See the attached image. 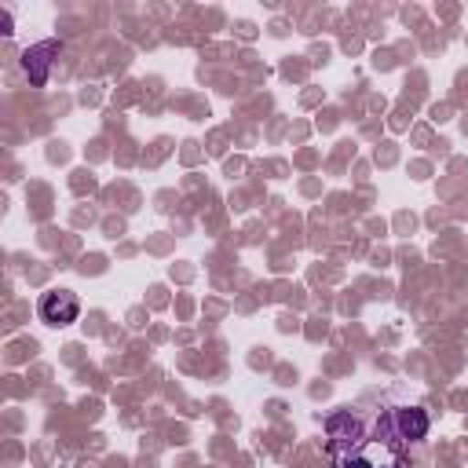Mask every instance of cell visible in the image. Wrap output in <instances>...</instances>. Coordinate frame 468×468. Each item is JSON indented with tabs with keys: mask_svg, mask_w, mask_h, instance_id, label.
Listing matches in <instances>:
<instances>
[{
	"mask_svg": "<svg viewBox=\"0 0 468 468\" xmlns=\"http://www.w3.org/2000/svg\"><path fill=\"white\" fill-rule=\"evenodd\" d=\"M62 51V40H40V44H33V48H26L22 51V69H26V77H29V84L33 88H44L48 84V69H51V58Z\"/></svg>",
	"mask_w": 468,
	"mask_h": 468,
	"instance_id": "3957f363",
	"label": "cell"
},
{
	"mask_svg": "<svg viewBox=\"0 0 468 468\" xmlns=\"http://www.w3.org/2000/svg\"><path fill=\"white\" fill-rule=\"evenodd\" d=\"M325 439L336 450V457H344V453H351V446H358L366 439V424L351 410H336L325 417Z\"/></svg>",
	"mask_w": 468,
	"mask_h": 468,
	"instance_id": "7a4b0ae2",
	"label": "cell"
},
{
	"mask_svg": "<svg viewBox=\"0 0 468 468\" xmlns=\"http://www.w3.org/2000/svg\"><path fill=\"white\" fill-rule=\"evenodd\" d=\"M37 314H40L44 325L66 329V325H73V322L80 318V300H77V292H69V289H51V292L40 296Z\"/></svg>",
	"mask_w": 468,
	"mask_h": 468,
	"instance_id": "6da1fadb",
	"label": "cell"
},
{
	"mask_svg": "<svg viewBox=\"0 0 468 468\" xmlns=\"http://www.w3.org/2000/svg\"><path fill=\"white\" fill-rule=\"evenodd\" d=\"M384 468H399V464H384Z\"/></svg>",
	"mask_w": 468,
	"mask_h": 468,
	"instance_id": "8992f818",
	"label": "cell"
},
{
	"mask_svg": "<svg viewBox=\"0 0 468 468\" xmlns=\"http://www.w3.org/2000/svg\"><path fill=\"white\" fill-rule=\"evenodd\" d=\"M391 424H395V435L402 439V442H417V439H424L428 435V413L420 410V406H399L395 413H391Z\"/></svg>",
	"mask_w": 468,
	"mask_h": 468,
	"instance_id": "277c9868",
	"label": "cell"
},
{
	"mask_svg": "<svg viewBox=\"0 0 468 468\" xmlns=\"http://www.w3.org/2000/svg\"><path fill=\"white\" fill-rule=\"evenodd\" d=\"M340 468H373V461L366 453H344L340 457Z\"/></svg>",
	"mask_w": 468,
	"mask_h": 468,
	"instance_id": "5b68a950",
	"label": "cell"
}]
</instances>
